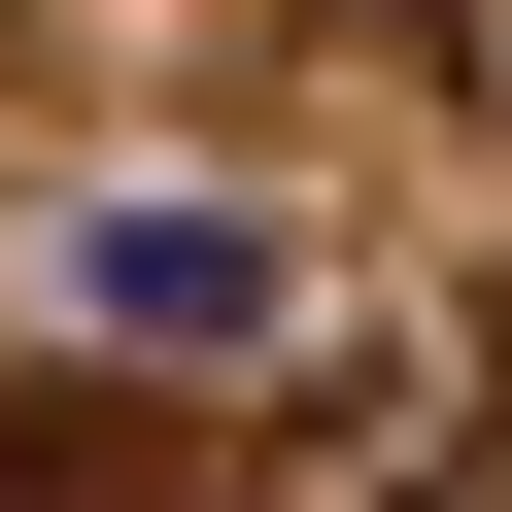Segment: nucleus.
Masks as SVG:
<instances>
[{
	"label": "nucleus",
	"mask_w": 512,
	"mask_h": 512,
	"mask_svg": "<svg viewBox=\"0 0 512 512\" xmlns=\"http://www.w3.org/2000/svg\"><path fill=\"white\" fill-rule=\"evenodd\" d=\"M0 512H69V410H0Z\"/></svg>",
	"instance_id": "obj_1"
}]
</instances>
